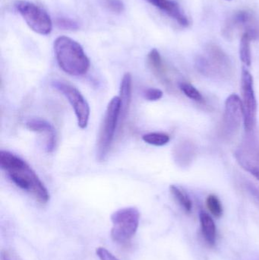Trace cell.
<instances>
[{
    "label": "cell",
    "mask_w": 259,
    "mask_h": 260,
    "mask_svg": "<svg viewBox=\"0 0 259 260\" xmlns=\"http://www.w3.org/2000/svg\"><path fill=\"white\" fill-rule=\"evenodd\" d=\"M0 166L15 186L30 194L40 204L48 203V190L25 160L10 151L2 150Z\"/></svg>",
    "instance_id": "obj_1"
},
{
    "label": "cell",
    "mask_w": 259,
    "mask_h": 260,
    "mask_svg": "<svg viewBox=\"0 0 259 260\" xmlns=\"http://www.w3.org/2000/svg\"><path fill=\"white\" fill-rule=\"evenodd\" d=\"M56 60L62 71L72 76L88 73L90 60L82 46L71 38L60 36L54 41Z\"/></svg>",
    "instance_id": "obj_2"
},
{
    "label": "cell",
    "mask_w": 259,
    "mask_h": 260,
    "mask_svg": "<svg viewBox=\"0 0 259 260\" xmlns=\"http://www.w3.org/2000/svg\"><path fill=\"white\" fill-rule=\"evenodd\" d=\"M120 97L113 98L108 104L97 135L96 155L99 161H104L109 154L117 127L120 126Z\"/></svg>",
    "instance_id": "obj_3"
},
{
    "label": "cell",
    "mask_w": 259,
    "mask_h": 260,
    "mask_svg": "<svg viewBox=\"0 0 259 260\" xmlns=\"http://www.w3.org/2000/svg\"><path fill=\"white\" fill-rule=\"evenodd\" d=\"M139 221L140 212L135 207L123 208L116 211L111 215L113 241L121 245L128 244L136 234Z\"/></svg>",
    "instance_id": "obj_4"
},
{
    "label": "cell",
    "mask_w": 259,
    "mask_h": 260,
    "mask_svg": "<svg viewBox=\"0 0 259 260\" xmlns=\"http://www.w3.org/2000/svg\"><path fill=\"white\" fill-rule=\"evenodd\" d=\"M237 30L249 35L252 41L259 38V19L251 10H240L234 12L224 24L221 33L228 41L234 38Z\"/></svg>",
    "instance_id": "obj_5"
},
{
    "label": "cell",
    "mask_w": 259,
    "mask_h": 260,
    "mask_svg": "<svg viewBox=\"0 0 259 260\" xmlns=\"http://www.w3.org/2000/svg\"><path fill=\"white\" fill-rule=\"evenodd\" d=\"M246 133L243 142L236 150L235 157L242 168L259 180V137L255 130Z\"/></svg>",
    "instance_id": "obj_6"
},
{
    "label": "cell",
    "mask_w": 259,
    "mask_h": 260,
    "mask_svg": "<svg viewBox=\"0 0 259 260\" xmlns=\"http://www.w3.org/2000/svg\"><path fill=\"white\" fill-rule=\"evenodd\" d=\"M15 7L32 30L41 35H47L51 32L53 22L44 9L24 0L17 2Z\"/></svg>",
    "instance_id": "obj_7"
},
{
    "label": "cell",
    "mask_w": 259,
    "mask_h": 260,
    "mask_svg": "<svg viewBox=\"0 0 259 260\" xmlns=\"http://www.w3.org/2000/svg\"><path fill=\"white\" fill-rule=\"evenodd\" d=\"M242 103L243 108V123L246 132L253 131L256 126L257 102L254 91L253 77L246 69L242 70Z\"/></svg>",
    "instance_id": "obj_8"
},
{
    "label": "cell",
    "mask_w": 259,
    "mask_h": 260,
    "mask_svg": "<svg viewBox=\"0 0 259 260\" xmlns=\"http://www.w3.org/2000/svg\"><path fill=\"white\" fill-rule=\"evenodd\" d=\"M53 87L62 93L74 110L78 125L81 129H86L90 117V108L88 102L77 88L62 81H54Z\"/></svg>",
    "instance_id": "obj_9"
},
{
    "label": "cell",
    "mask_w": 259,
    "mask_h": 260,
    "mask_svg": "<svg viewBox=\"0 0 259 260\" xmlns=\"http://www.w3.org/2000/svg\"><path fill=\"white\" fill-rule=\"evenodd\" d=\"M243 120V103L237 94H233L225 102V114L221 124V135L227 140L235 137Z\"/></svg>",
    "instance_id": "obj_10"
},
{
    "label": "cell",
    "mask_w": 259,
    "mask_h": 260,
    "mask_svg": "<svg viewBox=\"0 0 259 260\" xmlns=\"http://www.w3.org/2000/svg\"><path fill=\"white\" fill-rule=\"evenodd\" d=\"M206 53L210 63L217 73V77L228 76L231 74L232 65L228 55L223 50L214 44H208Z\"/></svg>",
    "instance_id": "obj_11"
},
{
    "label": "cell",
    "mask_w": 259,
    "mask_h": 260,
    "mask_svg": "<svg viewBox=\"0 0 259 260\" xmlns=\"http://www.w3.org/2000/svg\"><path fill=\"white\" fill-rule=\"evenodd\" d=\"M26 126L30 131L40 133L44 136L47 152L54 151L56 145V133L51 123L41 119H32L27 122Z\"/></svg>",
    "instance_id": "obj_12"
},
{
    "label": "cell",
    "mask_w": 259,
    "mask_h": 260,
    "mask_svg": "<svg viewBox=\"0 0 259 260\" xmlns=\"http://www.w3.org/2000/svg\"><path fill=\"white\" fill-rule=\"evenodd\" d=\"M146 1L167 14L169 17L174 19L182 27H188L190 24L188 18L184 15L179 5L176 2L171 1V0H146Z\"/></svg>",
    "instance_id": "obj_13"
},
{
    "label": "cell",
    "mask_w": 259,
    "mask_h": 260,
    "mask_svg": "<svg viewBox=\"0 0 259 260\" xmlns=\"http://www.w3.org/2000/svg\"><path fill=\"white\" fill-rule=\"evenodd\" d=\"M147 63L152 70V73L164 85L170 86L171 85L169 70L165 62L163 60L162 56L157 49L151 50L147 55Z\"/></svg>",
    "instance_id": "obj_14"
},
{
    "label": "cell",
    "mask_w": 259,
    "mask_h": 260,
    "mask_svg": "<svg viewBox=\"0 0 259 260\" xmlns=\"http://www.w3.org/2000/svg\"><path fill=\"white\" fill-rule=\"evenodd\" d=\"M132 76L130 73H126L122 79L121 85H120V95L119 96L120 102H121L120 120V123L121 124H120V126L124 122L128 111H129V106H130L131 101H132Z\"/></svg>",
    "instance_id": "obj_15"
},
{
    "label": "cell",
    "mask_w": 259,
    "mask_h": 260,
    "mask_svg": "<svg viewBox=\"0 0 259 260\" xmlns=\"http://www.w3.org/2000/svg\"><path fill=\"white\" fill-rule=\"evenodd\" d=\"M201 229L205 241L209 246L215 245L217 241V228L213 218L205 212H201L199 215Z\"/></svg>",
    "instance_id": "obj_16"
},
{
    "label": "cell",
    "mask_w": 259,
    "mask_h": 260,
    "mask_svg": "<svg viewBox=\"0 0 259 260\" xmlns=\"http://www.w3.org/2000/svg\"><path fill=\"white\" fill-rule=\"evenodd\" d=\"M196 152L194 145L190 142H182L174 150L175 161L180 166H188L192 161Z\"/></svg>",
    "instance_id": "obj_17"
},
{
    "label": "cell",
    "mask_w": 259,
    "mask_h": 260,
    "mask_svg": "<svg viewBox=\"0 0 259 260\" xmlns=\"http://www.w3.org/2000/svg\"><path fill=\"white\" fill-rule=\"evenodd\" d=\"M170 191L173 198L179 203V205H180L184 211L187 213H190L193 210V202L188 194L175 185H171L170 186Z\"/></svg>",
    "instance_id": "obj_18"
},
{
    "label": "cell",
    "mask_w": 259,
    "mask_h": 260,
    "mask_svg": "<svg viewBox=\"0 0 259 260\" xmlns=\"http://www.w3.org/2000/svg\"><path fill=\"white\" fill-rule=\"evenodd\" d=\"M251 38L246 34H243L241 36L240 44V58L242 62L250 67L252 63V54H251L250 43Z\"/></svg>",
    "instance_id": "obj_19"
},
{
    "label": "cell",
    "mask_w": 259,
    "mask_h": 260,
    "mask_svg": "<svg viewBox=\"0 0 259 260\" xmlns=\"http://www.w3.org/2000/svg\"><path fill=\"white\" fill-rule=\"evenodd\" d=\"M142 140L149 145L164 146L170 142V137L167 133L153 132L143 135Z\"/></svg>",
    "instance_id": "obj_20"
},
{
    "label": "cell",
    "mask_w": 259,
    "mask_h": 260,
    "mask_svg": "<svg viewBox=\"0 0 259 260\" xmlns=\"http://www.w3.org/2000/svg\"><path fill=\"white\" fill-rule=\"evenodd\" d=\"M196 69L199 73L205 76L209 77H217L215 70L213 68L211 64L210 63L208 58L205 56H199L196 57L195 61Z\"/></svg>",
    "instance_id": "obj_21"
},
{
    "label": "cell",
    "mask_w": 259,
    "mask_h": 260,
    "mask_svg": "<svg viewBox=\"0 0 259 260\" xmlns=\"http://www.w3.org/2000/svg\"><path fill=\"white\" fill-rule=\"evenodd\" d=\"M207 207L216 218H220L223 215V207L219 199L215 195H209L206 200Z\"/></svg>",
    "instance_id": "obj_22"
},
{
    "label": "cell",
    "mask_w": 259,
    "mask_h": 260,
    "mask_svg": "<svg viewBox=\"0 0 259 260\" xmlns=\"http://www.w3.org/2000/svg\"><path fill=\"white\" fill-rule=\"evenodd\" d=\"M179 88L183 92V94L191 100L199 102H202L203 100L202 94L191 84L187 83V82H181L179 84Z\"/></svg>",
    "instance_id": "obj_23"
},
{
    "label": "cell",
    "mask_w": 259,
    "mask_h": 260,
    "mask_svg": "<svg viewBox=\"0 0 259 260\" xmlns=\"http://www.w3.org/2000/svg\"><path fill=\"white\" fill-rule=\"evenodd\" d=\"M56 24L59 28L66 30H76L79 28V24L74 20L66 18H59L56 20Z\"/></svg>",
    "instance_id": "obj_24"
},
{
    "label": "cell",
    "mask_w": 259,
    "mask_h": 260,
    "mask_svg": "<svg viewBox=\"0 0 259 260\" xmlns=\"http://www.w3.org/2000/svg\"><path fill=\"white\" fill-rule=\"evenodd\" d=\"M103 4L107 10L114 14L122 13L125 9L124 3L121 0H104Z\"/></svg>",
    "instance_id": "obj_25"
},
{
    "label": "cell",
    "mask_w": 259,
    "mask_h": 260,
    "mask_svg": "<svg viewBox=\"0 0 259 260\" xmlns=\"http://www.w3.org/2000/svg\"><path fill=\"white\" fill-rule=\"evenodd\" d=\"M163 91L158 88H149L144 90L143 95L144 99L149 102H156L162 99Z\"/></svg>",
    "instance_id": "obj_26"
},
{
    "label": "cell",
    "mask_w": 259,
    "mask_h": 260,
    "mask_svg": "<svg viewBox=\"0 0 259 260\" xmlns=\"http://www.w3.org/2000/svg\"><path fill=\"white\" fill-rule=\"evenodd\" d=\"M96 255L100 260H120L104 247L96 249Z\"/></svg>",
    "instance_id": "obj_27"
},
{
    "label": "cell",
    "mask_w": 259,
    "mask_h": 260,
    "mask_svg": "<svg viewBox=\"0 0 259 260\" xmlns=\"http://www.w3.org/2000/svg\"><path fill=\"white\" fill-rule=\"evenodd\" d=\"M245 187L247 189L248 192L250 194L251 197L259 205V187L251 182H246Z\"/></svg>",
    "instance_id": "obj_28"
},
{
    "label": "cell",
    "mask_w": 259,
    "mask_h": 260,
    "mask_svg": "<svg viewBox=\"0 0 259 260\" xmlns=\"http://www.w3.org/2000/svg\"><path fill=\"white\" fill-rule=\"evenodd\" d=\"M1 260H14L7 251H2Z\"/></svg>",
    "instance_id": "obj_29"
},
{
    "label": "cell",
    "mask_w": 259,
    "mask_h": 260,
    "mask_svg": "<svg viewBox=\"0 0 259 260\" xmlns=\"http://www.w3.org/2000/svg\"><path fill=\"white\" fill-rule=\"evenodd\" d=\"M259 260V259H258Z\"/></svg>",
    "instance_id": "obj_30"
}]
</instances>
